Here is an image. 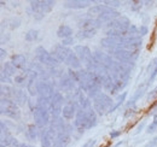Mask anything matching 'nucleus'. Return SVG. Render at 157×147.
Segmentation results:
<instances>
[{"mask_svg":"<svg viewBox=\"0 0 157 147\" xmlns=\"http://www.w3.org/2000/svg\"><path fill=\"white\" fill-rule=\"evenodd\" d=\"M96 124H97V113L93 110V107L88 110L78 109L76 117L74 119V128L78 131H83V130L93 128Z\"/></svg>","mask_w":157,"mask_h":147,"instance_id":"1","label":"nucleus"},{"mask_svg":"<svg viewBox=\"0 0 157 147\" xmlns=\"http://www.w3.org/2000/svg\"><path fill=\"white\" fill-rule=\"evenodd\" d=\"M1 115L13 119V121H18L21 118V110L18 105L9 98H1Z\"/></svg>","mask_w":157,"mask_h":147,"instance_id":"2","label":"nucleus"},{"mask_svg":"<svg viewBox=\"0 0 157 147\" xmlns=\"http://www.w3.org/2000/svg\"><path fill=\"white\" fill-rule=\"evenodd\" d=\"M114 101H113V98L105 93H100L97 98L93 99V107L94 111L98 113V115H105V113H109V111L111 110V107L114 106L113 105Z\"/></svg>","mask_w":157,"mask_h":147,"instance_id":"3","label":"nucleus"},{"mask_svg":"<svg viewBox=\"0 0 157 147\" xmlns=\"http://www.w3.org/2000/svg\"><path fill=\"white\" fill-rule=\"evenodd\" d=\"M35 55L38 58V60L40 62V64H42L44 66L47 68H56L59 66L58 59L50 52H47L42 46H39L35 48Z\"/></svg>","mask_w":157,"mask_h":147,"instance_id":"4","label":"nucleus"},{"mask_svg":"<svg viewBox=\"0 0 157 147\" xmlns=\"http://www.w3.org/2000/svg\"><path fill=\"white\" fill-rule=\"evenodd\" d=\"M113 57L120 63H134L139 55V51H129L126 48H118L111 52Z\"/></svg>","mask_w":157,"mask_h":147,"instance_id":"5","label":"nucleus"},{"mask_svg":"<svg viewBox=\"0 0 157 147\" xmlns=\"http://www.w3.org/2000/svg\"><path fill=\"white\" fill-rule=\"evenodd\" d=\"M33 113H34V121L38 128L44 129L51 123V113L48 110L36 106L35 110L33 111Z\"/></svg>","mask_w":157,"mask_h":147,"instance_id":"6","label":"nucleus"},{"mask_svg":"<svg viewBox=\"0 0 157 147\" xmlns=\"http://www.w3.org/2000/svg\"><path fill=\"white\" fill-rule=\"evenodd\" d=\"M64 101H65V99H64V96L62 95L60 92H56L53 94V96L51 98V109H50V113H51L52 118L60 117Z\"/></svg>","mask_w":157,"mask_h":147,"instance_id":"7","label":"nucleus"},{"mask_svg":"<svg viewBox=\"0 0 157 147\" xmlns=\"http://www.w3.org/2000/svg\"><path fill=\"white\" fill-rule=\"evenodd\" d=\"M74 52L78 57V59L81 60V63H83L85 65H88L93 60V53H92V51L87 46L76 45L74 47Z\"/></svg>","mask_w":157,"mask_h":147,"instance_id":"8","label":"nucleus"},{"mask_svg":"<svg viewBox=\"0 0 157 147\" xmlns=\"http://www.w3.org/2000/svg\"><path fill=\"white\" fill-rule=\"evenodd\" d=\"M108 29H116V30H120V32H123V33H128L129 28H131V22L129 19L124 16H120L118 18L114 19L113 22L108 23L106 24Z\"/></svg>","mask_w":157,"mask_h":147,"instance_id":"9","label":"nucleus"},{"mask_svg":"<svg viewBox=\"0 0 157 147\" xmlns=\"http://www.w3.org/2000/svg\"><path fill=\"white\" fill-rule=\"evenodd\" d=\"M93 58H94V60L98 63L99 65L104 66L108 71H110L113 69L114 64H115V60H113V58L110 55L104 53V52H100V51L93 52Z\"/></svg>","mask_w":157,"mask_h":147,"instance_id":"10","label":"nucleus"},{"mask_svg":"<svg viewBox=\"0 0 157 147\" xmlns=\"http://www.w3.org/2000/svg\"><path fill=\"white\" fill-rule=\"evenodd\" d=\"M78 25L80 30H97L103 24L100 23L98 18H82L78 22Z\"/></svg>","mask_w":157,"mask_h":147,"instance_id":"11","label":"nucleus"},{"mask_svg":"<svg viewBox=\"0 0 157 147\" xmlns=\"http://www.w3.org/2000/svg\"><path fill=\"white\" fill-rule=\"evenodd\" d=\"M56 93L55 86L51 81H38V94L39 96H48L52 98Z\"/></svg>","mask_w":157,"mask_h":147,"instance_id":"12","label":"nucleus"},{"mask_svg":"<svg viewBox=\"0 0 157 147\" xmlns=\"http://www.w3.org/2000/svg\"><path fill=\"white\" fill-rule=\"evenodd\" d=\"M74 51L67 46H63V45H57L53 47V51H52V55H55L57 59H58L59 63H65L67 59L69 58V55H71Z\"/></svg>","mask_w":157,"mask_h":147,"instance_id":"13","label":"nucleus"},{"mask_svg":"<svg viewBox=\"0 0 157 147\" xmlns=\"http://www.w3.org/2000/svg\"><path fill=\"white\" fill-rule=\"evenodd\" d=\"M59 88L64 92H67L68 94L69 93H73L75 91V82L71 80V77L68 75V74H63L62 77L59 78Z\"/></svg>","mask_w":157,"mask_h":147,"instance_id":"14","label":"nucleus"},{"mask_svg":"<svg viewBox=\"0 0 157 147\" xmlns=\"http://www.w3.org/2000/svg\"><path fill=\"white\" fill-rule=\"evenodd\" d=\"M94 0H67L63 2V6L67 9H74V10H80V9H86L91 4H93Z\"/></svg>","mask_w":157,"mask_h":147,"instance_id":"15","label":"nucleus"},{"mask_svg":"<svg viewBox=\"0 0 157 147\" xmlns=\"http://www.w3.org/2000/svg\"><path fill=\"white\" fill-rule=\"evenodd\" d=\"M11 63H12L17 69H20V70L24 71V73H27V71H29V70L32 69L30 66H28L27 58H25V55H13L11 57Z\"/></svg>","mask_w":157,"mask_h":147,"instance_id":"16","label":"nucleus"},{"mask_svg":"<svg viewBox=\"0 0 157 147\" xmlns=\"http://www.w3.org/2000/svg\"><path fill=\"white\" fill-rule=\"evenodd\" d=\"M40 141H41V147H53L55 136L50 131L48 128L41 129V131H40Z\"/></svg>","mask_w":157,"mask_h":147,"instance_id":"17","label":"nucleus"},{"mask_svg":"<svg viewBox=\"0 0 157 147\" xmlns=\"http://www.w3.org/2000/svg\"><path fill=\"white\" fill-rule=\"evenodd\" d=\"M78 105L75 104H67L64 105L63 111H62V116L64 119L67 121H71V119H75L74 117H76V113H78Z\"/></svg>","mask_w":157,"mask_h":147,"instance_id":"18","label":"nucleus"},{"mask_svg":"<svg viewBox=\"0 0 157 147\" xmlns=\"http://www.w3.org/2000/svg\"><path fill=\"white\" fill-rule=\"evenodd\" d=\"M70 135L71 134L69 131H64V133L58 134L53 141V147H67L70 142Z\"/></svg>","mask_w":157,"mask_h":147,"instance_id":"19","label":"nucleus"},{"mask_svg":"<svg viewBox=\"0 0 157 147\" xmlns=\"http://www.w3.org/2000/svg\"><path fill=\"white\" fill-rule=\"evenodd\" d=\"M103 88H104L106 92L110 93L111 95H116L117 92H120L117 85L115 83V81L113 80V77L110 76V74H109V76L104 80V82H103Z\"/></svg>","mask_w":157,"mask_h":147,"instance_id":"20","label":"nucleus"},{"mask_svg":"<svg viewBox=\"0 0 157 147\" xmlns=\"http://www.w3.org/2000/svg\"><path fill=\"white\" fill-rule=\"evenodd\" d=\"M12 100L17 104V105H24L28 101V96L27 93L24 91H22L20 88H13V94H12Z\"/></svg>","mask_w":157,"mask_h":147,"instance_id":"21","label":"nucleus"},{"mask_svg":"<svg viewBox=\"0 0 157 147\" xmlns=\"http://www.w3.org/2000/svg\"><path fill=\"white\" fill-rule=\"evenodd\" d=\"M38 127H36V124H29L27 129H25V133H24V135H25V138H27V140H29L30 142H34V141H36V139H38V136H39V130H38Z\"/></svg>","mask_w":157,"mask_h":147,"instance_id":"22","label":"nucleus"},{"mask_svg":"<svg viewBox=\"0 0 157 147\" xmlns=\"http://www.w3.org/2000/svg\"><path fill=\"white\" fill-rule=\"evenodd\" d=\"M65 64L69 66V69H73V70H76V71H78V70H81V65H82L81 60L78 59V57L75 55L74 52L69 55V58L67 59Z\"/></svg>","mask_w":157,"mask_h":147,"instance_id":"23","label":"nucleus"},{"mask_svg":"<svg viewBox=\"0 0 157 147\" xmlns=\"http://www.w3.org/2000/svg\"><path fill=\"white\" fill-rule=\"evenodd\" d=\"M78 109H81V110H88V109L92 107V103L90 101V98L86 96V95L82 93V91H81V93L78 94Z\"/></svg>","mask_w":157,"mask_h":147,"instance_id":"24","label":"nucleus"},{"mask_svg":"<svg viewBox=\"0 0 157 147\" xmlns=\"http://www.w3.org/2000/svg\"><path fill=\"white\" fill-rule=\"evenodd\" d=\"M57 36L63 39V40L68 39V37H71L73 36V29L67 24H62L57 29Z\"/></svg>","mask_w":157,"mask_h":147,"instance_id":"25","label":"nucleus"},{"mask_svg":"<svg viewBox=\"0 0 157 147\" xmlns=\"http://www.w3.org/2000/svg\"><path fill=\"white\" fill-rule=\"evenodd\" d=\"M15 139L13 136L11 135L10 131H6V133H1V141H0V146L1 147H9L13 144Z\"/></svg>","mask_w":157,"mask_h":147,"instance_id":"26","label":"nucleus"},{"mask_svg":"<svg viewBox=\"0 0 157 147\" xmlns=\"http://www.w3.org/2000/svg\"><path fill=\"white\" fill-rule=\"evenodd\" d=\"M1 73L6 74L9 76H13V75H17V68L11 63V62H7V63H4L2 68H1Z\"/></svg>","mask_w":157,"mask_h":147,"instance_id":"27","label":"nucleus"},{"mask_svg":"<svg viewBox=\"0 0 157 147\" xmlns=\"http://www.w3.org/2000/svg\"><path fill=\"white\" fill-rule=\"evenodd\" d=\"M36 106L50 111V109H51V98H48V96H39L38 100H36Z\"/></svg>","mask_w":157,"mask_h":147,"instance_id":"28","label":"nucleus"},{"mask_svg":"<svg viewBox=\"0 0 157 147\" xmlns=\"http://www.w3.org/2000/svg\"><path fill=\"white\" fill-rule=\"evenodd\" d=\"M144 92H145V88H144V87H139L137 91H136V93H134V95L131 98V100L127 103V107L134 106V105H136V103H137L138 100L141 98V95L144 94Z\"/></svg>","mask_w":157,"mask_h":147,"instance_id":"29","label":"nucleus"},{"mask_svg":"<svg viewBox=\"0 0 157 147\" xmlns=\"http://www.w3.org/2000/svg\"><path fill=\"white\" fill-rule=\"evenodd\" d=\"M15 83L21 86V87L27 86V85H28V74L24 73V71L21 74H17V75L15 76Z\"/></svg>","mask_w":157,"mask_h":147,"instance_id":"30","label":"nucleus"},{"mask_svg":"<svg viewBox=\"0 0 157 147\" xmlns=\"http://www.w3.org/2000/svg\"><path fill=\"white\" fill-rule=\"evenodd\" d=\"M56 5V1L53 0H41V9H42V13H48L52 11L53 6Z\"/></svg>","mask_w":157,"mask_h":147,"instance_id":"31","label":"nucleus"},{"mask_svg":"<svg viewBox=\"0 0 157 147\" xmlns=\"http://www.w3.org/2000/svg\"><path fill=\"white\" fill-rule=\"evenodd\" d=\"M147 73L150 74L149 82H151V81L156 77V75H157V58L156 59H154V60L150 63V65L147 66Z\"/></svg>","mask_w":157,"mask_h":147,"instance_id":"32","label":"nucleus"},{"mask_svg":"<svg viewBox=\"0 0 157 147\" xmlns=\"http://www.w3.org/2000/svg\"><path fill=\"white\" fill-rule=\"evenodd\" d=\"M97 30H78L76 37L78 40H86V39H91L96 35Z\"/></svg>","mask_w":157,"mask_h":147,"instance_id":"33","label":"nucleus"},{"mask_svg":"<svg viewBox=\"0 0 157 147\" xmlns=\"http://www.w3.org/2000/svg\"><path fill=\"white\" fill-rule=\"evenodd\" d=\"M1 98H9L12 99V94H13V88L9 85H1Z\"/></svg>","mask_w":157,"mask_h":147,"instance_id":"34","label":"nucleus"},{"mask_svg":"<svg viewBox=\"0 0 157 147\" xmlns=\"http://www.w3.org/2000/svg\"><path fill=\"white\" fill-rule=\"evenodd\" d=\"M126 96H127V92H123L122 94H120V95L117 96V99H116V103L114 104V106L111 107V110L109 111V113L114 112L117 107H120V105H121V104H123V101L126 100Z\"/></svg>","mask_w":157,"mask_h":147,"instance_id":"35","label":"nucleus"},{"mask_svg":"<svg viewBox=\"0 0 157 147\" xmlns=\"http://www.w3.org/2000/svg\"><path fill=\"white\" fill-rule=\"evenodd\" d=\"M30 7L33 10V13H42L41 9V0H32L30 1Z\"/></svg>","mask_w":157,"mask_h":147,"instance_id":"36","label":"nucleus"},{"mask_svg":"<svg viewBox=\"0 0 157 147\" xmlns=\"http://www.w3.org/2000/svg\"><path fill=\"white\" fill-rule=\"evenodd\" d=\"M38 36H39V32L38 30H35V29H32V30H29L27 34H25V36L24 39L27 40V41H35V40H38Z\"/></svg>","mask_w":157,"mask_h":147,"instance_id":"37","label":"nucleus"},{"mask_svg":"<svg viewBox=\"0 0 157 147\" xmlns=\"http://www.w3.org/2000/svg\"><path fill=\"white\" fill-rule=\"evenodd\" d=\"M6 22H7V24H9V27H10L11 29H16V28H18L21 25L20 18H11V19H7Z\"/></svg>","mask_w":157,"mask_h":147,"instance_id":"38","label":"nucleus"},{"mask_svg":"<svg viewBox=\"0 0 157 147\" xmlns=\"http://www.w3.org/2000/svg\"><path fill=\"white\" fill-rule=\"evenodd\" d=\"M103 4H105L106 6H109V7H111V9H115V7H118V6H121V1H118V0H104L103 1Z\"/></svg>","mask_w":157,"mask_h":147,"instance_id":"39","label":"nucleus"},{"mask_svg":"<svg viewBox=\"0 0 157 147\" xmlns=\"http://www.w3.org/2000/svg\"><path fill=\"white\" fill-rule=\"evenodd\" d=\"M131 4V9L132 11H139L143 6V1H137V0H133V1H129Z\"/></svg>","mask_w":157,"mask_h":147,"instance_id":"40","label":"nucleus"},{"mask_svg":"<svg viewBox=\"0 0 157 147\" xmlns=\"http://www.w3.org/2000/svg\"><path fill=\"white\" fill-rule=\"evenodd\" d=\"M0 80H1L2 85H10V83H12L11 76H9V75H6V74L4 73H1V75H0Z\"/></svg>","mask_w":157,"mask_h":147,"instance_id":"41","label":"nucleus"},{"mask_svg":"<svg viewBox=\"0 0 157 147\" xmlns=\"http://www.w3.org/2000/svg\"><path fill=\"white\" fill-rule=\"evenodd\" d=\"M157 128V116H154V121H152V123L149 126V128H147V133H154Z\"/></svg>","mask_w":157,"mask_h":147,"instance_id":"42","label":"nucleus"},{"mask_svg":"<svg viewBox=\"0 0 157 147\" xmlns=\"http://www.w3.org/2000/svg\"><path fill=\"white\" fill-rule=\"evenodd\" d=\"M74 43V37L71 36V37H68V39H64L63 41H62V45L63 46H70V45H73Z\"/></svg>","mask_w":157,"mask_h":147,"instance_id":"43","label":"nucleus"},{"mask_svg":"<svg viewBox=\"0 0 157 147\" xmlns=\"http://www.w3.org/2000/svg\"><path fill=\"white\" fill-rule=\"evenodd\" d=\"M147 32H149V29H147V27H145V25H141V27L139 28V35H140V36L146 35Z\"/></svg>","mask_w":157,"mask_h":147,"instance_id":"44","label":"nucleus"},{"mask_svg":"<svg viewBox=\"0 0 157 147\" xmlns=\"http://www.w3.org/2000/svg\"><path fill=\"white\" fill-rule=\"evenodd\" d=\"M120 135H121V131H120V130H115V131H111V133H110V136H111L113 139L117 138V136H120Z\"/></svg>","mask_w":157,"mask_h":147,"instance_id":"45","label":"nucleus"},{"mask_svg":"<svg viewBox=\"0 0 157 147\" xmlns=\"http://www.w3.org/2000/svg\"><path fill=\"white\" fill-rule=\"evenodd\" d=\"M145 123H146V122H145V121H143V122H141V123H140V124L138 126L137 130H136V134H138V133H140V131L143 130V128H144V126H145Z\"/></svg>","mask_w":157,"mask_h":147,"instance_id":"46","label":"nucleus"},{"mask_svg":"<svg viewBox=\"0 0 157 147\" xmlns=\"http://www.w3.org/2000/svg\"><path fill=\"white\" fill-rule=\"evenodd\" d=\"M94 144H96V140H93V139H92V140L87 141V142H86V144H85V145H83L82 147H91V146H93Z\"/></svg>","mask_w":157,"mask_h":147,"instance_id":"47","label":"nucleus"},{"mask_svg":"<svg viewBox=\"0 0 157 147\" xmlns=\"http://www.w3.org/2000/svg\"><path fill=\"white\" fill-rule=\"evenodd\" d=\"M0 55H1V58H4V57L6 55V51H5L4 48H1V50H0Z\"/></svg>","mask_w":157,"mask_h":147,"instance_id":"48","label":"nucleus"},{"mask_svg":"<svg viewBox=\"0 0 157 147\" xmlns=\"http://www.w3.org/2000/svg\"><path fill=\"white\" fill-rule=\"evenodd\" d=\"M156 142H157V138H156V139H154V141H152V142H150V144H149V145H147L146 147H152L154 145H155V144H156Z\"/></svg>","mask_w":157,"mask_h":147,"instance_id":"49","label":"nucleus"},{"mask_svg":"<svg viewBox=\"0 0 157 147\" xmlns=\"http://www.w3.org/2000/svg\"><path fill=\"white\" fill-rule=\"evenodd\" d=\"M151 115H152V116H157V106L152 109V111H151Z\"/></svg>","mask_w":157,"mask_h":147,"instance_id":"50","label":"nucleus"},{"mask_svg":"<svg viewBox=\"0 0 157 147\" xmlns=\"http://www.w3.org/2000/svg\"><path fill=\"white\" fill-rule=\"evenodd\" d=\"M18 147H34V146H30V145H28V144H20Z\"/></svg>","mask_w":157,"mask_h":147,"instance_id":"51","label":"nucleus"}]
</instances>
